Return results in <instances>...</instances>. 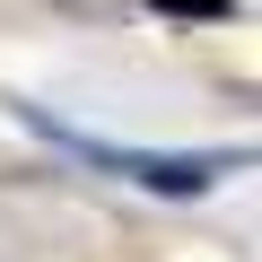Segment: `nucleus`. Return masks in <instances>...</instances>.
Returning a JSON list of instances; mask_svg holds the SVG:
<instances>
[{"label":"nucleus","mask_w":262,"mask_h":262,"mask_svg":"<svg viewBox=\"0 0 262 262\" xmlns=\"http://www.w3.org/2000/svg\"><path fill=\"white\" fill-rule=\"evenodd\" d=\"M166 18H201V27H227L236 18V0H158Z\"/></svg>","instance_id":"f03ea898"},{"label":"nucleus","mask_w":262,"mask_h":262,"mask_svg":"<svg viewBox=\"0 0 262 262\" xmlns=\"http://www.w3.org/2000/svg\"><path fill=\"white\" fill-rule=\"evenodd\" d=\"M61 149H79V158H96V166H114L122 184H140V192H166V201H192V192H210L219 175H236L245 158H140V149H105V140H79V131H61L53 114H35Z\"/></svg>","instance_id":"f257e3e1"}]
</instances>
